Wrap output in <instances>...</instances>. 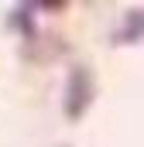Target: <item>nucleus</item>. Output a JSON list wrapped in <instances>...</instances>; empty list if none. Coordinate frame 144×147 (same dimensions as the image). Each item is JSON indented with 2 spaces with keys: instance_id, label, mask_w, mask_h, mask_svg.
<instances>
[{
  "instance_id": "obj_1",
  "label": "nucleus",
  "mask_w": 144,
  "mask_h": 147,
  "mask_svg": "<svg viewBox=\"0 0 144 147\" xmlns=\"http://www.w3.org/2000/svg\"><path fill=\"white\" fill-rule=\"evenodd\" d=\"M93 89H96L93 72H89L86 65H72L69 79H65V96H62V106H65V116H69V120H79L82 113L89 110Z\"/></svg>"
},
{
  "instance_id": "obj_3",
  "label": "nucleus",
  "mask_w": 144,
  "mask_h": 147,
  "mask_svg": "<svg viewBox=\"0 0 144 147\" xmlns=\"http://www.w3.org/2000/svg\"><path fill=\"white\" fill-rule=\"evenodd\" d=\"M31 14H35V3H21V7L10 10L7 24H10V28H21L28 38H35V21H31Z\"/></svg>"
},
{
  "instance_id": "obj_2",
  "label": "nucleus",
  "mask_w": 144,
  "mask_h": 147,
  "mask_svg": "<svg viewBox=\"0 0 144 147\" xmlns=\"http://www.w3.org/2000/svg\"><path fill=\"white\" fill-rule=\"evenodd\" d=\"M113 41L117 45H134V41H144V7H134L124 14V21L117 24L113 31Z\"/></svg>"
}]
</instances>
